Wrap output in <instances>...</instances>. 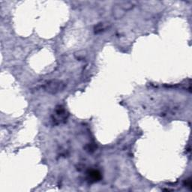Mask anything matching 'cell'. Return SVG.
Masks as SVG:
<instances>
[{"label": "cell", "instance_id": "277c9868", "mask_svg": "<svg viewBox=\"0 0 192 192\" xmlns=\"http://www.w3.org/2000/svg\"><path fill=\"white\" fill-rule=\"evenodd\" d=\"M119 5L125 11H128L134 8V3L133 2H121L119 4Z\"/></svg>", "mask_w": 192, "mask_h": 192}, {"label": "cell", "instance_id": "8992f818", "mask_svg": "<svg viewBox=\"0 0 192 192\" xmlns=\"http://www.w3.org/2000/svg\"><path fill=\"white\" fill-rule=\"evenodd\" d=\"M106 28H107V25L105 23H98V25L96 26V27H95V32H96V33L101 32L104 31Z\"/></svg>", "mask_w": 192, "mask_h": 192}, {"label": "cell", "instance_id": "5b68a950", "mask_svg": "<svg viewBox=\"0 0 192 192\" xmlns=\"http://www.w3.org/2000/svg\"><path fill=\"white\" fill-rule=\"evenodd\" d=\"M89 176H90V178L91 177L94 181H97L101 179V174H100L99 172L96 171V170L90 171V173H89Z\"/></svg>", "mask_w": 192, "mask_h": 192}, {"label": "cell", "instance_id": "6da1fadb", "mask_svg": "<svg viewBox=\"0 0 192 192\" xmlns=\"http://www.w3.org/2000/svg\"><path fill=\"white\" fill-rule=\"evenodd\" d=\"M66 84L62 81L54 80L47 83L44 86V90L49 94L55 95L63 91L66 88Z\"/></svg>", "mask_w": 192, "mask_h": 192}, {"label": "cell", "instance_id": "7a4b0ae2", "mask_svg": "<svg viewBox=\"0 0 192 192\" xmlns=\"http://www.w3.org/2000/svg\"><path fill=\"white\" fill-rule=\"evenodd\" d=\"M125 13H126V11L124 10L119 5H115V7H113V15L115 19H122L125 15Z\"/></svg>", "mask_w": 192, "mask_h": 192}, {"label": "cell", "instance_id": "3957f363", "mask_svg": "<svg viewBox=\"0 0 192 192\" xmlns=\"http://www.w3.org/2000/svg\"><path fill=\"white\" fill-rule=\"evenodd\" d=\"M55 114H56V116L57 117V120L61 121L66 119L67 113H66V110H65L62 106H59V107L56 108V110Z\"/></svg>", "mask_w": 192, "mask_h": 192}]
</instances>
